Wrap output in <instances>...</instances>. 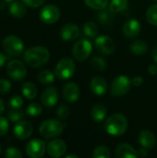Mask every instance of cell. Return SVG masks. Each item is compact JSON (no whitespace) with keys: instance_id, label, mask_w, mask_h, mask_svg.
<instances>
[{"instance_id":"26","label":"cell","mask_w":157,"mask_h":158,"mask_svg":"<svg viewBox=\"0 0 157 158\" xmlns=\"http://www.w3.org/2000/svg\"><path fill=\"white\" fill-rule=\"evenodd\" d=\"M114 12H112L109 8L108 9H102L99 10V13L97 15V19L98 21L102 24V25H109L114 19Z\"/></svg>"},{"instance_id":"31","label":"cell","mask_w":157,"mask_h":158,"mask_svg":"<svg viewBox=\"0 0 157 158\" xmlns=\"http://www.w3.org/2000/svg\"><path fill=\"white\" fill-rule=\"evenodd\" d=\"M147 21L154 26H157V4L151 6L146 12Z\"/></svg>"},{"instance_id":"13","label":"cell","mask_w":157,"mask_h":158,"mask_svg":"<svg viewBox=\"0 0 157 158\" xmlns=\"http://www.w3.org/2000/svg\"><path fill=\"white\" fill-rule=\"evenodd\" d=\"M33 128L32 125L28 121H19L14 127L13 133L15 137L19 140H26L30 138L32 134Z\"/></svg>"},{"instance_id":"4","label":"cell","mask_w":157,"mask_h":158,"mask_svg":"<svg viewBox=\"0 0 157 158\" xmlns=\"http://www.w3.org/2000/svg\"><path fill=\"white\" fill-rule=\"evenodd\" d=\"M2 47L6 55L10 56H18L23 52L24 44L19 37L16 35H8L4 38Z\"/></svg>"},{"instance_id":"17","label":"cell","mask_w":157,"mask_h":158,"mask_svg":"<svg viewBox=\"0 0 157 158\" xmlns=\"http://www.w3.org/2000/svg\"><path fill=\"white\" fill-rule=\"evenodd\" d=\"M90 87L93 94L102 96L106 93L107 81L101 76H94L90 82Z\"/></svg>"},{"instance_id":"28","label":"cell","mask_w":157,"mask_h":158,"mask_svg":"<svg viewBox=\"0 0 157 158\" xmlns=\"http://www.w3.org/2000/svg\"><path fill=\"white\" fill-rule=\"evenodd\" d=\"M55 77H56V74L53 73L52 71H50V70H42V71H40L38 73L37 80H38V81L40 83L47 85V84H50V83L54 82Z\"/></svg>"},{"instance_id":"21","label":"cell","mask_w":157,"mask_h":158,"mask_svg":"<svg viewBox=\"0 0 157 158\" xmlns=\"http://www.w3.org/2000/svg\"><path fill=\"white\" fill-rule=\"evenodd\" d=\"M9 13L17 19L23 18L27 14V8L25 6V4L19 1L12 2L9 5Z\"/></svg>"},{"instance_id":"23","label":"cell","mask_w":157,"mask_h":158,"mask_svg":"<svg viewBox=\"0 0 157 158\" xmlns=\"http://www.w3.org/2000/svg\"><path fill=\"white\" fill-rule=\"evenodd\" d=\"M130 52L135 56H143L148 50V44L143 40H136L130 46Z\"/></svg>"},{"instance_id":"5","label":"cell","mask_w":157,"mask_h":158,"mask_svg":"<svg viewBox=\"0 0 157 158\" xmlns=\"http://www.w3.org/2000/svg\"><path fill=\"white\" fill-rule=\"evenodd\" d=\"M76 70V65L73 59L64 57L58 61L55 69L56 76L60 80H68L71 78Z\"/></svg>"},{"instance_id":"15","label":"cell","mask_w":157,"mask_h":158,"mask_svg":"<svg viewBox=\"0 0 157 158\" xmlns=\"http://www.w3.org/2000/svg\"><path fill=\"white\" fill-rule=\"evenodd\" d=\"M41 101H42V104L45 107H48V108L56 106L58 101V93H57L56 88L55 87L46 88L42 94Z\"/></svg>"},{"instance_id":"9","label":"cell","mask_w":157,"mask_h":158,"mask_svg":"<svg viewBox=\"0 0 157 158\" xmlns=\"http://www.w3.org/2000/svg\"><path fill=\"white\" fill-rule=\"evenodd\" d=\"M39 17L43 23L54 24L60 18V10L55 5H46L41 9Z\"/></svg>"},{"instance_id":"33","label":"cell","mask_w":157,"mask_h":158,"mask_svg":"<svg viewBox=\"0 0 157 158\" xmlns=\"http://www.w3.org/2000/svg\"><path fill=\"white\" fill-rule=\"evenodd\" d=\"M27 115L30 117H38L42 114L43 112V107L40 104L38 103H31L27 107Z\"/></svg>"},{"instance_id":"14","label":"cell","mask_w":157,"mask_h":158,"mask_svg":"<svg viewBox=\"0 0 157 158\" xmlns=\"http://www.w3.org/2000/svg\"><path fill=\"white\" fill-rule=\"evenodd\" d=\"M81 34V31L79 27L74 23H68L64 25L60 31V35L63 41L70 42L74 41L77 38H79Z\"/></svg>"},{"instance_id":"12","label":"cell","mask_w":157,"mask_h":158,"mask_svg":"<svg viewBox=\"0 0 157 158\" xmlns=\"http://www.w3.org/2000/svg\"><path fill=\"white\" fill-rule=\"evenodd\" d=\"M46 151L51 157H61L67 152V144L63 140L56 139L48 143L46 146Z\"/></svg>"},{"instance_id":"50","label":"cell","mask_w":157,"mask_h":158,"mask_svg":"<svg viewBox=\"0 0 157 158\" xmlns=\"http://www.w3.org/2000/svg\"><path fill=\"white\" fill-rule=\"evenodd\" d=\"M155 1H157V0H155Z\"/></svg>"},{"instance_id":"29","label":"cell","mask_w":157,"mask_h":158,"mask_svg":"<svg viewBox=\"0 0 157 158\" xmlns=\"http://www.w3.org/2000/svg\"><path fill=\"white\" fill-rule=\"evenodd\" d=\"M90 66L93 69L98 70V71H104L107 69V63L106 61L101 57V56H94L92 58L90 62Z\"/></svg>"},{"instance_id":"45","label":"cell","mask_w":157,"mask_h":158,"mask_svg":"<svg viewBox=\"0 0 157 158\" xmlns=\"http://www.w3.org/2000/svg\"><path fill=\"white\" fill-rule=\"evenodd\" d=\"M153 58H154V61L157 64V46H155L153 50Z\"/></svg>"},{"instance_id":"25","label":"cell","mask_w":157,"mask_h":158,"mask_svg":"<svg viewBox=\"0 0 157 158\" xmlns=\"http://www.w3.org/2000/svg\"><path fill=\"white\" fill-rule=\"evenodd\" d=\"M98 26L94 21H87L82 26V32L85 36L89 38H94L98 34Z\"/></svg>"},{"instance_id":"49","label":"cell","mask_w":157,"mask_h":158,"mask_svg":"<svg viewBox=\"0 0 157 158\" xmlns=\"http://www.w3.org/2000/svg\"><path fill=\"white\" fill-rule=\"evenodd\" d=\"M4 1H6V2H11V1H13V0H4Z\"/></svg>"},{"instance_id":"18","label":"cell","mask_w":157,"mask_h":158,"mask_svg":"<svg viewBox=\"0 0 157 158\" xmlns=\"http://www.w3.org/2000/svg\"><path fill=\"white\" fill-rule=\"evenodd\" d=\"M64 98L69 102L74 103L80 98V88L75 82H68L63 88Z\"/></svg>"},{"instance_id":"35","label":"cell","mask_w":157,"mask_h":158,"mask_svg":"<svg viewBox=\"0 0 157 158\" xmlns=\"http://www.w3.org/2000/svg\"><path fill=\"white\" fill-rule=\"evenodd\" d=\"M8 106L11 109L21 108V106H23V99L19 95H13L8 101Z\"/></svg>"},{"instance_id":"27","label":"cell","mask_w":157,"mask_h":158,"mask_svg":"<svg viewBox=\"0 0 157 158\" xmlns=\"http://www.w3.org/2000/svg\"><path fill=\"white\" fill-rule=\"evenodd\" d=\"M129 0H111L108 4V8L114 12H121L128 8Z\"/></svg>"},{"instance_id":"3","label":"cell","mask_w":157,"mask_h":158,"mask_svg":"<svg viewBox=\"0 0 157 158\" xmlns=\"http://www.w3.org/2000/svg\"><path fill=\"white\" fill-rule=\"evenodd\" d=\"M65 129V125L56 119L44 120L39 127L40 134L45 139H51L59 136Z\"/></svg>"},{"instance_id":"43","label":"cell","mask_w":157,"mask_h":158,"mask_svg":"<svg viewBox=\"0 0 157 158\" xmlns=\"http://www.w3.org/2000/svg\"><path fill=\"white\" fill-rule=\"evenodd\" d=\"M148 72L151 75H156L157 74V66L156 65H150L148 67Z\"/></svg>"},{"instance_id":"16","label":"cell","mask_w":157,"mask_h":158,"mask_svg":"<svg viewBox=\"0 0 157 158\" xmlns=\"http://www.w3.org/2000/svg\"><path fill=\"white\" fill-rule=\"evenodd\" d=\"M141 31V23L135 19H128L123 26V33L127 38H134L139 35Z\"/></svg>"},{"instance_id":"37","label":"cell","mask_w":157,"mask_h":158,"mask_svg":"<svg viewBox=\"0 0 157 158\" xmlns=\"http://www.w3.org/2000/svg\"><path fill=\"white\" fill-rule=\"evenodd\" d=\"M5 156L7 158H21L22 154L19 149H17L15 147H9L6 149Z\"/></svg>"},{"instance_id":"20","label":"cell","mask_w":157,"mask_h":158,"mask_svg":"<svg viewBox=\"0 0 157 158\" xmlns=\"http://www.w3.org/2000/svg\"><path fill=\"white\" fill-rule=\"evenodd\" d=\"M116 156L119 158H136L138 157L137 151L129 143H123L119 144L116 149Z\"/></svg>"},{"instance_id":"36","label":"cell","mask_w":157,"mask_h":158,"mask_svg":"<svg viewBox=\"0 0 157 158\" xmlns=\"http://www.w3.org/2000/svg\"><path fill=\"white\" fill-rule=\"evenodd\" d=\"M56 116L61 120L67 119L68 118V116H69V108L65 105L60 106L56 110Z\"/></svg>"},{"instance_id":"44","label":"cell","mask_w":157,"mask_h":158,"mask_svg":"<svg viewBox=\"0 0 157 158\" xmlns=\"http://www.w3.org/2000/svg\"><path fill=\"white\" fill-rule=\"evenodd\" d=\"M5 62H6V56L2 53H0V68L4 66Z\"/></svg>"},{"instance_id":"41","label":"cell","mask_w":157,"mask_h":158,"mask_svg":"<svg viewBox=\"0 0 157 158\" xmlns=\"http://www.w3.org/2000/svg\"><path fill=\"white\" fill-rule=\"evenodd\" d=\"M131 83L132 85H134L135 87H140L143 85V79L141 76H135L132 80H131Z\"/></svg>"},{"instance_id":"22","label":"cell","mask_w":157,"mask_h":158,"mask_svg":"<svg viewBox=\"0 0 157 158\" xmlns=\"http://www.w3.org/2000/svg\"><path fill=\"white\" fill-rule=\"evenodd\" d=\"M107 114L106 107L102 104H97L93 106L91 110V116L95 122H102Z\"/></svg>"},{"instance_id":"11","label":"cell","mask_w":157,"mask_h":158,"mask_svg":"<svg viewBox=\"0 0 157 158\" xmlns=\"http://www.w3.org/2000/svg\"><path fill=\"white\" fill-rule=\"evenodd\" d=\"M25 150H26L27 156L30 157H42L44 155L45 150H46L45 143L40 139H33L27 143Z\"/></svg>"},{"instance_id":"40","label":"cell","mask_w":157,"mask_h":158,"mask_svg":"<svg viewBox=\"0 0 157 158\" xmlns=\"http://www.w3.org/2000/svg\"><path fill=\"white\" fill-rule=\"evenodd\" d=\"M25 5H27L28 6L31 7H38L40 6H42L45 0H21Z\"/></svg>"},{"instance_id":"7","label":"cell","mask_w":157,"mask_h":158,"mask_svg":"<svg viewBox=\"0 0 157 158\" xmlns=\"http://www.w3.org/2000/svg\"><path fill=\"white\" fill-rule=\"evenodd\" d=\"M131 80L125 75L118 76L111 84V94L114 96H123L127 94L131 88Z\"/></svg>"},{"instance_id":"6","label":"cell","mask_w":157,"mask_h":158,"mask_svg":"<svg viewBox=\"0 0 157 158\" xmlns=\"http://www.w3.org/2000/svg\"><path fill=\"white\" fill-rule=\"evenodd\" d=\"M92 51L93 44L86 38L78 40L72 47V55L78 61H83L87 59L90 56Z\"/></svg>"},{"instance_id":"1","label":"cell","mask_w":157,"mask_h":158,"mask_svg":"<svg viewBox=\"0 0 157 158\" xmlns=\"http://www.w3.org/2000/svg\"><path fill=\"white\" fill-rule=\"evenodd\" d=\"M50 58V53L44 46L37 45L29 48L24 54V60L31 68L44 66Z\"/></svg>"},{"instance_id":"34","label":"cell","mask_w":157,"mask_h":158,"mask_svg":"<svg viewBox=\"0 0 157 158\" xmlns=\"http://www.w3.org/2000/svg\"><path fill=\"white\" fill-rule=\"evenodd\" d=\"M23 117H24V113L20 108L12 109L8 112V118L13 123H17L20 121L23 118Z\"/></svg>"},{"instance_id":"24","label":"cell","mask_w":157,"mask_h":158,"mask_svg":"<svg viewBox=\"0 0 157 158\" xmlns=\"http://www.w3.org/2000/svg\"><path fill=\"white\" fill-rule=\"evenodd\" d=\"M21 93H22V94L24 95L25 98H27L29 100H32L37 95V88L32 82L27 81V82L22 84Z\"/></svg>"},{"instance_id":"8","label":"cell","mask_w":157,"mask_h":158,"mask_svg":"<svg viewBox=\"0 0 157 158\" xmlns=\"http://www.w3.org/2000/svg\"><path fill=\"white\" fill-rule=\"evenodd\" d=\"M6 72L14 81H22L27 75V69L23 62L14 59L7 64Z\"/></svg>"},{"instance_id":"38","label":"cell","mask_w":157,"mask_h":158,"mask_svg":"<svg viewBox=\"0 0 157 158\" xmlns=\"http://www.w3.org/2000/svg\"><path fill=\"white\" fill-rule=\"evenodd\" d=\"M11 89V83L6 79H0V94H6Z\"/></svg>"},{"instance_id":"46","label":"cell","mask_w":157,"mask_h":158,"mask_svg":"<svg viewBox=\"0 0 157 158\" xmlns=\"http://www.w3.org/2000/svg\"><path fill=\"white\" fill-rule=\"evenodd\" d=\"M4 110H5V104L2 101V99H0V114H2Z\"/></svg>"},{"instance_id":"10","label":"cell","mask_w":157,"mask_h":158,"mask_svg":"<svg viewBox=\"0 0 157 158\" xmlns=\"http://www.w3.org/2000/svg\"><path fill=\"white\" fill-rule=\"evenodd\" d=\"M96 49L103 55L109 56L116 50V44L114 40L107 35H101L95 39L94 42Z\"/></svg>"},{"instance_id":"42","label":"cell","mask_w":157,"mask_h":158,"mask_svg":"<svg viewBox=\"0 0 157 158\" xmlns=\"http://www.w3.org/2000/svg\"><path fill=\"white\" fill-rule=\"evenodd\" d=\"M147 150H148V149H147V148H144V147H143V148L139 149V150L137 151L138 156H142V157H145V156H147L149 155V152H148Z\"/></svg>"},{"instance_id":"2","label":"cell","mask_w":157,"mask_h":158,"mask_svg":"<svg viewBox=\"0 0 157 158\" xmlns=\"http://www.w3.org/2000/svg\"><path fill=\"white\" fill-rule=\"evenodd\" d=\"M105 129L109 135L115 137L120 136L128 129V119L123 114L115 113L106 119Z\"/></svg>"},{"instance_id":"47","label":"cell","mask_w":157,"mask_h":158,"mask_svg":"<svg viewBox=\"0 0 157 158\" xmlns=\"http://www.w3.org/2000/svg\"><path fill=\"white\" fill-rule=\"evenodd\" d=\"M79 157V156H77V155H68L66 158H78Z\"/></svg>"},{"instance_id":"48","label":"cell","mask_w":157,"mask_h":158,"mask_svg":"<svg viewBox=\"0 0 157 158\" xmlns=\"http://www.w3.org/2000/svg\"><path fill=\"white\" fill-rule=\"evenodd\" d=\"M1 153H2V147H1V144H0V155H1Z\"/></svg>"},{"instance_id":"30","label":"cell","mask_w":157,"mask_h":158,"mask_svg":"<svg viewBox=\"0 0 157 158\" xmlns=\"http://www.w3.org/2000/svg\"><path fill=\"white\" fill-rule=\"evenodd\" d=\"M84 3L90 8L94 10H102L106 8L109 4V0H84Z\"/></svg>"},{"instance_id":"32","label":"cell","mask_w":157,"mask_h":158,"mask_svg":"<svg viewBox=\"0 0 157 158\" xmlns=\"http://www.w3.org/2000/svg\"><path fill=\"white\" fill-rule=\"evenodd\" d=\"M111 156L110 150L107 146L100 145L96 147L93 151V156L94 158H109Z\"/></svg>"},{"instance_id":"19","label":"cell","mask_w":157,"mask_h":158,"mask_svg":"<svg viewBox=\"0 0 157 158\" xmlns=\"http://www.w3.org/2000/svg\"><path fill=\"white\" fill-rule=\"evenodd\" d=\"M139 143L142 147L152 149L156 144L155 135L149 130H143L139 134Z\"/></svg>"},{"instance_id":"39","label":"cell","mask_w":157,"mask_h":158,"mask_svg":"<svg viewBox=\"0 0 157 158\" xmlns=\"http://www.w3.org/2000/svg\"><path fill=\"white\" fill-rule=\"evenodd\" d=\"M9 130V123L4 117H0V137L7 133Z\"/></svg>"}]
</instances>
